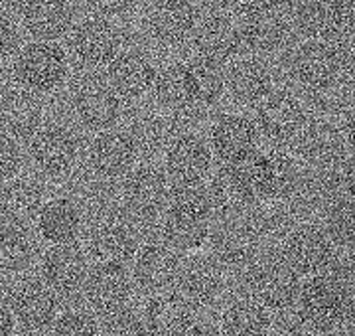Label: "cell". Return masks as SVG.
Segmentation results:
<instances>
[{
	"label": "cell",
	"mask_w": 355,
	"mask_h": 336,
	"mask_svg": "<svg viewBox=\"0 0 355 336\" xmlns=\"http://www.w3.org/2000/svg\"><path fill=\"white\" fill-rule=\"evenodd\" d=\"M229 167L235 170L239 180L247 186L254 200H288L300 184V170L291 156L280 151L249 153Z\"/></svg>",
	"instance_id": "obj_1"
},
{
	"label": "cell",
	"mask_w": 355,
	"mask_h": 336,
	"mask_svg": "<svg viewBox=\"0 0 355 336\" xmlns=\"http://www.w3.org/2000/svg\"><path fill=\"white\" fill-rule=\"evenodd\" d=\"M257 133L272 146H304L314 135V125L304 103L286 90L270 91L259 103Z\"/></svg>",
	"instance_id": "obj_2"
},
{
	"label": "cell",
	"mask_w": 355,
	"mask_h": 336,
	"mask_svg": "<svg viewBox=\"0 0 355 336\" xmlns=\"http://www.w3.org/2000/svg\"><path fill=\"white\" fill-rule=\"evenodd\" d=\"M170 206L162 221V233L168 246L176 251H193L207 242L211 210L205 190H198V184L178 186L176 192L168 196Z\"/></svg>",
	"instance_id": "obj_3"
},
{
	"label": "cell",
	"mask_w": 355,
	"mask_h": 336,
	"mask_svg": "<svg viewBox=\"0 0 355 336\" xmlns=\"http://www.w3.org/2000/svg\"><path fill=\"white\" fill-rule=\"evenodd\" d=\"M298 303L302 321L320 333L340 326L352 309L349 289L342 277L322 273L308 275V281L300 285Z\"/></svg>",
	"instance_id": "obj_4"
},
{
	"label": "cell",
	"mask_w": 355,
	"mask_h": 336,
	"mask_svg": "<svg viewBox=\"0 0 355 336\" xmlns=\"http://www.w3.org/2000/svg\"><path fill=\"white\" fill-rule=\"evenodd\" d=\"M231 18L241 42L243 52H279L291 40L292 26L280 10L263 6L254 0H245L231 10Z\"/></svg>",
	"instance_id": "obj_5"
},
{
	"label": "cell",
	"mask_w": 355,
	"mask_h": 336,
	"mask_svg": "<svg viewBox=\"0 0 355 336\" xmlns=\"http://www.w3.org/2000/svg\"><path fill=\"white\" fill-rule=\"evenodd\" d=\"M67 53L55 42L36 40L16 52L14 76L26 91L50 93L67 78Z\"/></svg>",
	"instance_id": "obj_6"
},
{
	"label": "cell",
	"mask_w": 355,
	"mask_h": 336,
	"mask_svg": "<svg viewBox=\"0 0 355 336\" xmlns=\"http://www.w3.org/2000/svg\"><path fill=\"white\" fill-rule=\"evenodd\" d=\"M249 295L266 309H288L298 299L300 275L292 269L284 258L265 255L254 258L245 275Z\"/></svg>",
	"instance_id": "obj_7"
},
{
	"label": "cell",
	"mask_w": 355,
	"mask_h": 336,
	"mask_svg": "<svg viewBox=\"0 0 355 336\" xmlns=\"http://www.w3.org/2000/svg\"><path fill=\"white\" fill-rule=\"evenodd\" d=\"M354 26L352 0H296L292 28L308 40L340 42Z\"/></svg>",
	"instance_id": "obj_8"
},
{
	"label": "cell",
	"mask_w": 355,
	"mask_h": 336,
	"mask_svg": "<svg viewBox=\"0 0 355 336\" xmlns=\"http://www.w3.org/2000/svg\"><path fill=\"white\" fill-rule=\"evenodd\" d=\"M343 53L334 42L306 40L291 56L292 79L308 91H326L340 79Z\"/></svg>",
	"instance_id": "obj_9"
},
{
	"label": "cell",
	"mask_w": 355,
	"mask_h": 336,
	"mask_svg": "<svg viewBox=\"0 0 355 336\" xmlns=\"http://www.w3.org/2000/svg\"><path fill=\"white\" fill-rule=\"evenodd\" d=\"M85 297L93 310L111 319L127 310L132 295L130 275L123 263L99 261L85 277Z\"/></svg>",
	"instance_id": "obj_10"
},
{
	"label": "cell",
	"mask_w": 355,
	"mask_h": 336,
	"mask_svg": "<svg viewBox=\"0 0 355 336\" xmlns=\"http://www.w3.org/2000/svg\"><path fill=\"white\" fill-rule=\"evenodd\" d=\"M69 48L77 62L85 67H103L113 62L121 48V34L111 20L87 16L71 26Z\"/></svg>",
	"instance_id": "obj_11"
},
{
	"label": "cell",
	"mask_w": 355,
	"mask_h": 336,
	"mask_svg": "<svg viewBox=\"0 0 355 336\" xmlns=\"http://www.w3.org/2000/svg\"><path fill=\"white\" fill-rule=\"evenodd\" d=\"M200 10L191 0H154L146 14L150 38L162 46H180L193 36Z\"/></svg>",
	"instance_id": "obj_12"
},
{
	"label": "cell",
	"mask_w": 355,
	"mask_h": 336,
	"mask_svg": "<svg viewBox=\"0 0 355 336\" xmlns=\"http://www.w3.org/2000/svg\"><path fill=\"white\" fill-rule=\"evenodd\" d=\"M168 180L160 168L153 165L130 168L123 182V200L139 218H154L168 204Z\"/></svg>",
	"instance_id": "obj_13"
},
{
	"label": "cell",
	"mask_w": 355,
	"mask_h": 336,
	"mask_svg": "<svg viewBox=\"0 0 355 336\" xmlns=\"http://www.w3.org/2000/svg\"><path fill=\"white\" fill-rule=\"evenodd\" d=\"M282 258L298 275L322 273L334 259L330 235L316 226H300L284 240Z\"/></svg>",
	"instance_id": "obj_14"
},
{
	"label": "cell",
	"mask_w": 355,
	"mask_h": 336,
	"mask_svg": "<svg viewBox=\"0 0 355 336\" xmlns=\"http://www.w3.org/2000/svg\"><path fill=\"white\" fill-rule=\"evenodd\" d=\"M191 40L198 56L214 64H227L243 53L233 18L227 12H209L200 18Z\"/></svg>",
	"instance_id": "obj_15"
},
{
	"label": "cell",
	"mask_w": 355,
	"mask_h": 336,
	"mask_svg": "<svg viewBox=\"0 0 355 336\" xmlns=\"http://www.w3.org/2000/svg\"><path fill=\"white\" fill-rule=\"evenodd\" d=\"M166 151V172L176 186L200 184L211 172V149L198 135H178Z\"/></svg>",
	"instance_id": "obj_16"
},
{
	"label": "cell",
	"mask_w": 355,
	"mask_h": 336,
	"mask_svg": "<svg viewBox=\"0 0 355 336\" xmlns=\"http://www.w3.org/2000/svg\"><path fill=\"white\" fill-rule=\"evenodd\" d=\"M77 121L91 131L111 129L121 117V101L114 90L101 79H89L73 95Z\"/></svg>",
	"instance_id": "obj_17"
},
{
	"label": "cell",
	"mask_w": 355,
	"mask_h": 336,
	"mask_svg": "<svg viewBox=\"0 0 355 336\" xmlns=\"http://www.w3.org/2000/svg\"><path fill=\"white\" fill-rule=\"evenodd\" d=\"M182 269L176 249L162 244H148L135 258V281L144 293H164L172 289Z\"/></svg>",
	"instance_id": "obj_18"
},
{
	"label": "cell",
	"mask_w": 355,
	"mask_h": 336,
	"mask_svg": "<svg viewBox=\"0 0 355 336\" xmlns=\"http://www.w3.org/2000/svg\"><path fill=\"white\" fill-rule=\"evenodd\" d=\"M30 156L40 172L48 176H62L76 165V137L64 127H44L30 142Z\"/></svg>",
	"instance_id": "obj_19"
},
{
	"label": "cell",
	"mask_w": 355,
	"mask_h": 336,
	"mask_svg": "<svg viewBox=\"0 0 355 336\" xmlns=\"http://www.w3.org/2000/svg\"><path fill=\"white\" fill-rule=\"evenodd\" d=\"M137 144L125 131H101L89 149V165L103 178H119L137 162Z\"/></svg>",
	"instance_id": "obj_20"
},
{
	"label": "cell",
	"mask_w": 355,
	"mask_h": 336,
	"mask_svg": "<svg viewBox=\"0 0 355 336\" xmlns=\"http://www.w3.org/2000/svg\"><path fill=\"white\" fill-rule=\"evenodd\" d=\"M20 20L32 38L55 42L73 26V8L67 0H24Z\"/></svg>",
	"instance_id": "obj_21"
},
{
	"label": "cell",
	"mask_w": 355,
	"mask_h": 336,
	"mask_svg": "<svg viewBox=\"0 0 355 336\" xmlns=\"http://www.w3.org/2000/svg\"><path fill=\"white\" fill-rule=\"evenodd\" d=\"M42 273L51 291L73 295L87 277V261L81 249L71 244H55L42 259Z\"/></svg>",
	"instance_id": "obj_22"
},
{
	"label": "cell",
	"mask_w": 355,
	"mask_h": 336,
	"mask_svg": "<svg viewBox=\"0 0 355 336\" xmlns=\"http://www.w3.org/2000/svg\"><path fill=\"white\" fill-rule=\"evenodd\" d=\"M272 72L257 56L237 58L225 74V87L235 101L245 105L261 103L272 91Z\"/></svg>",
	"instance_id": "obj_23"
},
{
	"label": "cell",
	"mask_w": 355,
	"mask_h": 336,
	"mask_svg": "<svg viewBox=\"0 0 355 336\" xmlns=\"http://www.w3.org/2000/svg\"><path fill=\"white\" fill-rule=\"evenodd\" d=\"M180 295L193 307L211 305L223 289V271L216 259L190 258L178 275Z\"/></svg>",
	"instance_id": "obj_24"
},
{
	"label": "cell",
	"mask_w": 355,
	"mask_h": 336,
	"mask_svg": "<svg viewBox=\"0 0 355 336\" xmlns=\"http://www.w3.org/2000/svg\"><path fill=\"white\" fill-rule=\"evenodd\" d=\"M196 321V307L180 293H156L146 309H144V324L146 330L154 335H182L190 333Z\"/></svg>",
	"instance_id": "obj_25"
},
{
	"label": "cell",
	"mask_w": 355,
	"mask_h": 336,
	"mask_svg": "<svg viewBox=\"0 0 355 336\" xmlns=\"http://www.w3.org/2000/svg\"><path fill=\"white\" fill-rule=\"evenodd\" d=\"M154 72L153 62L139 52H121L113 58L107 69L109 85L119 97L139 99L153 87Z\"/></svg>",
	"instance_id": "obj_26"
},
{
	"label": "cell",
	"mask_w": 355,
	"mask_h": 336,
	"mask_svg": "<svg viewBox=\"0 0 355 336\" xmlns=\"http://www.w3.org/2000/svg\"><path fill=\"white\" fill-rule=\"evenodd\" d=\"M139 249V237L127 221L116 218L105 220L93 228L89 235V253L97 261L127 263Z\"/></svg>",
	"instance_id": "obj_27"
},
{
	"label": "cell",
	"mask_w": 355,
	"mask_h": 336,
	"mask_svg": "<svg viewBox=\"0 0 355 336\" xmlns=\"http://www.w3.org/2000/svg\"><path fill=\"white\" fill-rule=\"evenodd\" d=\"M259 141L254 121L245 115H223L211 127V149L223 162H235L253 153Z\"/></svg>",
	"instance_id": "obj_28"
},
{
	"label": "cell",
	"mask_w": 355,
	"mask_h": 336,
	"mask_svg": "<svg viewBox=\"0 0 355 336\" xmlns=\"http://www.w3.org/2000/svg\"><path fill=\"white\" fill-rule=\"evenodd\" d=\"M205 196L211 214L219 216L221 220L243 216L257 202L231 167L221 168L211 176Z\"/></svg>",
	"instance_id": "obj_29"
},
{
	"label": "cell",
	"mask_w": 355,
	"mask_h": 336,
	"mask_svg": "<svg viewBox=\"0 0 355 336\" xmlns=\"http://www.w3.org/2000/svg\"><path fill=\"white\" fill-rule=\"evenodd\" d=\"M10 309L18 323L36 330L53 323L58 312V301L46 285L28 281L12 291Z\"/></svg>",
	"instance_id": "obj_30"
},
{
	"label": "cell",
	"mask_w": 355,
	"mask_h": 336,
	"mask_svg": "<svg viewBox=\"0 0 355 336\" xmlns=\"http://www.w3.org/2000/svg\"><path fill=\"white\" fill-rule=\"evenodd\" d=\"M44 190L34 178H10L0 186V218L12 226H24L38 216Z\"/></svg>",
	"instance_id": "obj_31"
},
{
	"label": "cell",
	"mask_w": 355,
	"mask_h": 336,
	"mask_svg": "<svg viewBox=\"0 0 355 336\" xmlns=\"http://www.w3.org/2000/svg\"><path fill=\"white\" fill-rule=\"evenodd\" d=\"M38 232L50 244H73L81 233V212L76 202L67 198H53L38 210Z\"/></svg>",
	"instance_id": "obj_32"
},
{
	"label": "cell",
	"mask_w": 355,
	"mask_h": 336,
	"mask_svg": "<svg viewBox=\"0 0 355 336\" xmlns=\"http://www.w3.org/2000/svg\"><path fill=\"white\" fill-rule=\"evenodd\" d=\"M223 221L225 224L214 235L217 261L227 265H249L259 251V233L243 221V216Z\"/></svg>",
	"instance_id": "obj_33"
},
{
	"label": "cell",
	"mask_w": 355,
	"mask_h": 336,
	"mask_svg": "<svg viewBox=\"0 0 355 336\" xmlns=\"http://www.w3.org/2000/svg\"><path fill=\"white\" fill-rule=\"evenodd\" d=\"M156 101L164 109L180 111L190 105H196V90H193V78L188 62L182 64H170L162 67L154 76L153 87Z\"/></svg>",
	"instance_id": "obj_34"
},
{
	"label": "cell",
	"mask_w": 355,
	"mask_h": 336,
	"mask_svg": "<svg viewBox=\"0 0 355 336\" xmlns=\"http://www.w3.org/2000/svg\"><path fill=\"white\" fill-rule=\"evenodd\" d=\"M137 144V151L144 155H158L166 151L178 137L176 121L170 115L148 111L132 121V131L128 133Z\"/></svg>",
	"instance_id": "obj_35"
},
{
	"label": "cell",
	"mask_w": 355,
	"mask_h": 336,
	"mask_svg": "<svg viewBox=\"0 0 355 336\" xmlns=\"http://www.w3.org/2000/svg\"><path fill=\"white\" fill-rule=\"evenodd\" d=\"M36 258V244L32 235L22 230V226H4L0 228V273L26 271Z\"/></svg>",
	"instance_id": "obj_36"
},
{
	"label": "cell",
	"mask_w": 355,
	"mask_h": 336,
	"mask_svg": "<svg viewBox=\"0 0 355 336\" xmlns=\"http://www.w3.org/2000/svg\"><path fill=\"white\" fill-rule=\"evenodd\" d=\"M268 324V309L254 299L235 301L221 317V330L225 335H261Z\"/></svg>",
	"instance_id": "obj_37"
},
{
	"label": "cell",
	"mask_w": 355,
	"mask_h": 336,
	"mask_svg": "<svg viewBox=\"0 0 355 336\" xmlns=\"http://www.w3.org/2000/svg\"><path fill=\"white\" fill-rule=\"evenodd\" d=\"M193 78V90H196V103L214 105L221 99L225 91V74L221 72V65L214 64L209 60L196 58L188 62Z\"/></svg>",
	"instance_id": "obj_38"
},
{
	"label": "cell",
	"mask_w": 355,
	"mask_h": 336,
	"mask_svg": "<svg viewBox=\"0 0 355 336\" xmlns=\"http://www.w3.org/2000/svg\"><path fill=\"white\" fill-rule=\"evenodd\" d=\"M55 333L65 336L97 335L99 326L85 310H67L55 321Z\"/></svg>",
	"instance_id": "obj_39"
},
{
	"label": "cell",
	"mask_w": 355,
	"mask_h": 336,
	"mask_svg": "<svg viewBox=\"0 0 355 336\" xmlns=\"http://www.w3.org/2000/svg\"><path fill=\"white\" fill-rule=\"evenodd\" d=\"M77 6L93 18H103V20H114L127 16L135 0H76Z\"/></svg>",
	"instance_id": "obj_40"
},
{
	"label": "cell",
	"mask_w": 355,
	"mask_h": 336,
	"mask_svg": "<svg viewBox=\"0 0 355 336\" xmlns=\"http://www.w3.org/2000/svg\"><path fill=\"white\" fill-rule=\"evenodd\" d=\"M22 168V149L10 135H0V184L14 178Z\"/></svg>",
	"instance_id": "obj_41"
},
{
	"label": "cell",
	"mask_w": 355,
	"mask_h": 336,
	"mask_svg": "<svg viewBox=\"0 0 355 336\" xmlns=\"http://www.w3.org/2000/svg\"><path fill=\"white\" fill-rule=\"evenodd\" d=\"M20 46V30L16 28L10 16L0 12V64L18 52Z\"/></svg>",
	"instance_id": "obj_42"
},
{
	"label": "cell",
	"mask_w": 355,
	"mask_h": 336,
	"mask_svg": "<svg viewBox=\"0 0 355 336\" xmlns=\"http://www.w3.org/2000/svg\"><path fill=\"white\" fill-rule=\"evenodd\" d=\"M203 2L211 8V12H231L245 0H203Z\"/></svg>",
	"instance_id": "obj_43"
},
{
	"label": "cell",
	"mask_w": 355,
	"mask_h": 336,
	"mask_svg": "<svg viewBox=\"0 0 355 336\" xmlns=\"http://www.w3.org/2000/svg\"><path fill=\"white\" fill-rule=\"evenodd\" d=\"M14 328V314L6 305L0 303V335H8Z\"/></svg>",
	"instance_id": "obj_44"
},
{
	"label": "cell",
	"mask_w": 355,
	"mask_h": 336,
	"mask_svg": "<svg viewBox=\"0 0 355 336\" xmlns=\"http://www.w3.org/2000/svg\"><path fill=\"white\" fill-rule=\"evenodd\" d=\"M254 2H259L263 6H268V8H275V10H282L286 6L296 4V0H254Z\"/></svg>",
	"instance_id": "obj_45"
}]
</instances>
